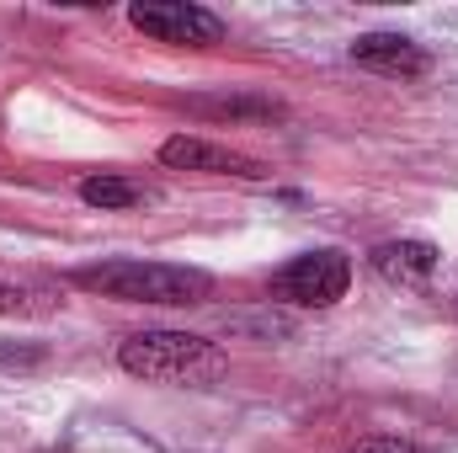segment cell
<instances>
[{
	"instance_id": "obj_4",
	"label": "cell",
	"mask_w": 458,
	"mask_h": 453,
	"mask_svg": "<svg viewBox=\"0 0 458 453\" xmlns=\"http://www.w3.org/2000/svg\"><path fill=\"white\" fill-rule=\"evenodd\" d=\"M128 21L144 38L171 43V48H214V43H225V21L208 5H192V0H144V5L128 11Z\"/></svg>"
},
{
	"instance_id": "obj_6",
	"label": "cell",
	"mask_w": 458,
	"mask_h": 453,
	"mask_svg": "<svg viewBox=\"0 0 458 453\" xmlns=\"http://www.w3.org/2000/svg\"><path fill=\"white\" fill-rule=\"evenodd\" d=\"M352 64H362V70H373V75L416 81V75L432 70V54H427L416 38H405V32H362V38L352 43Z\"/></svg>"
},
{
	"instance_id": "obj_1",
	"label": "cell",
	"mask_w": 458,
	"mask_h": 453,
	"mask_svg": "<svg viewBox=\"0 0 458 453\" xmlns=\"http://www.w3.org/2000/svg\"><path fill=\"white\" fill-rule=\"evenodd\" d=\"M75 283L86 294H102L117 304H165V310H182V304H208L214 294V278L203 267H176V261H139V256H113V261H97V267H81Z\"/></svg>"
},
{
	"instance_id": "obj_3",
	"label": "cell",
	"mask_w": 458,
	"mask_h": 453,
	"mask_svg": "<svg viewBox=\"0 0 458 453\" xmlns=\"http://www.w3.org/2000/svg\"><path fill=\"white\" fill-rule=\"evenodd\" d=\"M346 288H352V261L336 245L304 251L272 278V294L288 304H304V310H331L336 299H346Z\"/></svg>"
},
{
	"instance_id": "obj_8",
	"label": "cell",
	"mask_w": 458,
	"mask_h": 453,
	"mask_svg": "<svg viewBox=\"0 0 458 453\" xmlns=\"http://www.w3.org/2000/svg\"><path fill=\"white\" fill-rule=\"evenodd\" d=\"M59 304V294L48 283H32V278H11L0 272V315L11 321H32V315H48Z\"/></svg>"
},
{
	"instance_id": "obj_5",
	"label": "cell",
	"mask_w": 458,
	"mask_h": 453,
	"mask_svg": "<svg viewBox=\"0 0 458 453\" xmlns=\"http://www.w3.org/2000/svg\"><path fill=\"white\" fill-rule=\"evenodd\" d=\"M160 166H171V171L245 176V182H261V176H267V171H261V160H250V155H234V150L214 144V139H198V133H176V139H165V144H160Z\"/></svg>"
},
{
	"instance_id": "obj_2",
	"label": "cell",
	"mask_w": 458,
	"mask_h": 453,
	"mask_svg": "<svg viewBox=\"0 0 458 453\" xmlns=\"http://www.w3.org/2000/svg\"><path fill=\"white\" fill-rule=\"evenodd\" d=\"M117 363L123 373L149 379V384H198L225 368V352L192 331H133L117 346Z\"/></svg>"
},
{
	"instance_id": "obj_7",
	"label": "cell",
	"mask_w": 458,
	"mask_h": 453,
	"mask_svg": "<svg viewBox=\"0 0 458 453\" xmlns=\"http://www.w3.org/2000/svg\"><path fill=\"white\" fill-rule=\"evenodd\" d=\"M368 261H373V272H378L384 283H394V288H416V283H427V278L437 272L443 251H437L432 240H384V245L368 251Z\"/></svg>"
},
{
	"instance_id": "obj_11",
	"label": "cell",
	"mask_w": 458,
	"mask_h": 453,
	"mask_svg": "<svg viewBox=\"0 0 458 453\" xmlns=\"http://www.w3.org/2000/svg\"><path fill=\"white\" fill-rule=\"evenodd\" d=\"M357 453H432V449H421L411 438H368V443H357Z\"/></svg>"
},
{
	"instance_id": "obj_9",
	"label": "cell",
	"mask_w": 458,
	"mask_h": 453,
	"mask_svg": "<svg viewBox=\"0 0 458 453\" xmlns=\"http://www.w3.org/2000/svg\"><path fill=\"white\" fill-rule=\"evenodd\" d=\"M81 198H86L91 209H102V214H117V209L144 203L149 187H139V182H128V176H117V171H102V176H86V182H81Z\"/></svg>"
},
{
	"instance_id": "obj_10",
	"label": "cell",
	"mask_w": 458,
	"mask_h": 453,
	"mask_svg": "<svg viewBox=\"0 0 458 453\" xmlns=\"http://www.w3.org/2000/svg\"><path fill=\"white\" fill-rule=\"evenodd\" d=\"M198 113H208V117H245V113H256V117H277V107H267V102H198Z\"/></svg>"
}]
</instances>
